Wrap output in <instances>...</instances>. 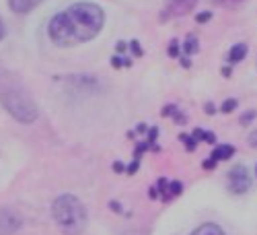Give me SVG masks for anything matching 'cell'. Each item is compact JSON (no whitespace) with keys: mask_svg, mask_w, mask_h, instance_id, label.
<instances>
[{"mask_svg":"<svg viewBox=\"0 0 257 235\" xmlns=\"http://www.w3.org/2000/svg\"><path fill=\"white\" fill-rule=\"evenodd\" d=\"M5 35H7V27L3 23V19H0V39H5Z\"/></svg>","mask_w":257,"mask_h":235,"instance_id":"15","label":"cell"},{"mask_svg":"<svg viewBox=\"0 0 257 235\" xmlns=\"http://www.w3.org/2000/svg\"><path fill=\"white\" fill-rule=\"evenodd\" d=\"M216 5H220V7H234V5H239V3H243V0H214Z\"/></svg>","mask_w":257,"mask_h":235,"instance_id":"13","label":"cell"},{"mask_svg":"<svg viewBox=\"0 0 257 235\" xmlns=\"http://www.w3.org/2000/svg\"><path fill=\"white\" fill-rule=\"evenodd\" d=\"M191 235H226V233H224L222 227H218L216 223H206V225L198 227Z\"/></svg>","mask_w":257,"mask_h":235,"instance_id":"10","label":"cell"},{"mask_svg":"<svg viewBox=\"0 0 257 235\" xmlns=\"http://www.w3.org/2000/svg\"><path fill=\"white\" fill-rule=\"evenodd\" d=\"M208 19H210V13H204V15H200V17H198L200 23H202V21H208Z\"/></svg>","mask_w":257,"mask_h":235,"instance_id":"16","label":"cell"},{"mask_svg":"<svg viewBox=\"0 0 257 235\" xmlns=\"http://www.w3.org/2000/svg\"><path fill=\"white\" fill-rule=\"evenodd\" d=\"M247 56V46L245 44H234L228 52V62L230 64H239L243 58Z\"/></svg>","mask_w":257,"mask_h":235,"instance_id":"9","label":"cell"},{"mask_svg":"<svg viewBox=\"0 0 257 235\" xmlns=\"http://www.w3.org/2000/svg\"><path fill=\"white\" fill-rule=\"evenodd\" d=\"M21 223L23 221L13 208H0V235H13L21 229Z\"/></svg>","mask_w":257,"mask_h":235,"instance_id":"5","label":"cell"},{"mask_svg":"<svg viewBox=\"0 0 257 235\" xmlns=\"http://www.w3.org/2000/svg\"><path fill=\"white\" fill-rule=\"evenodd\" d=\"M234 155V146H230V144H218V148L212 153V161L208 163V167H212V163H216V161H224V159H230Z\"/></svg>","mask_w":257,"mask_h":235,"instance_id":"8","label":"cell"},{"mask_svg":"<svg viewBox=\"0 0 257 235\" xmlns=\"http://www.w3.org/2000/svg\"><path fill=\"white\" fill-rule=\"evenodd\" d=\"M234 108H237V99H228V101H224V103H222V112H224V114L232 112Z\"/></svg>","mask_w":257,"mask_h":235,"instance_id":"12","label":"cell"},{"mask_svg":"<svg viewBox=\"0 0 257 235\" xmlns=\"http://www.w3.org/2000/svg\"><path fill=\"white\" fill-rule=\"evenodd\" d=\"M198 0H167V9L165 15L169 17H181L185 13H189L191 9L196 7Z\"/></svg>","mask_w":257,"mask_h":235,"instance_id":"6","label":"cell"},{"mask_svg":"<svg viewBox=\"0 0 257 235\" xmlns=\"http://www.w3.org/2000/svg\"><path fill=\"white\" fill-rule=\"evenodd\" d=\"M0 103L15 120L23 124H31L39 116L37 105L27 87L15 72L5 68H0Z\"/></svg>","mask_w":257,"mask_h":235,"instance_id":"2","label":"cell"},{"mask_svg":"<svg viewBox=\"0 0 257 235\" xmlns=\"http://www.w3.org/2000/svg\"><path fill=\"white\" fill-rule=\"evenodd\" d=\"M171 56H177V41H171V48H169Z\"/></svg>","mask_w":257,"mask_h":235,"instance_id":"14","label":"cell"},{"mask_svg":"<svg viewBox=\"0 0 257 235\" xmlns=\"http://www.w3.org/2000/svg\"><path fill=\"white\" fill-rule=\"evenodd\" d=\"M105 25V13L95 3H76L52 17L48 35L58 48H72L95 39Z\"/></svg>","mask_w":257,"mask_h":235,"instance_id":"1","label":"cell"},{"mask_svg":"<svg viewBox=\"0 0 257 235\" xmlns=\"http://www.w3.org/2000/svg\"><path fill=\"white\" fill-rule=\"evenodd\" d=\"M249 140H251L253 144H257V132H255V134H251V138H249Z\"/></svg>","mask_w":257,"mask_h":235,"instance_id":"17","label":"cell"},{"mask_svg":"<svg viewBox=\"0 0 257 235\" xmlns=\"http://www.w3.org/2000/svg\"><path fill=\"white\" fill-rule=\"evenodd\" d=\"M52 212H54V219L60 225V229H64L66 233L76 235L84 229V225H87V208H84V204L72 194L58 196L54 200Z\"/></svg>","mask_w":257,"mask_h":235,"instance_id":"3","label":"cell"},{"mask_svg":"<svg viewBox=\"0 0 257 235\" xmlns=\"http://www.w3.org/2000/svg\"><path fill=\"white\" fill-rule=\"evenodd\" d=\"M183 50H187V52H196V50H198V39H196V37H187V44L183 46Z\"/></svg>","mask_w":257,"mask_h":235,"instance_id":"11","label":"cell"},{"mask_svg":"<svg viewBox=\"0 0 257 235\" xmlns=\"http://www.w3.org/2000/svg\"><path fill=\"white\" fill-rule=\"evenodd\" d=\"M44 0H9V7L13 13H19V15H25L29 11H33L37 5H41Z\"/></svg>","mask_w":257,"mask_h":235,"instance_id":"7","label":"cell"},{"mask_svg":"<svg viewBox=\"0 0 257 235\" xmlns=\"http://www.w3.org/2000/svg\"><path fill=\"white\" fill-rule=\"evenodd\" d=\"M228 186L234 194H243V192L249 190L251 186V176L247 172L245 165H234L228 172Z\"/></svg>","mask_w":257,"mask_h":235,"instance_id":"4","label":"cell"}]
</instances>
